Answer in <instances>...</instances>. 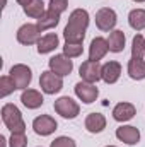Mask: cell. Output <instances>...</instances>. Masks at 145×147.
<instances>
[{"instance_id": "obj_1", "label": "cell", "mask_w": 145, "mask_h": 147, "mask_svg": "<svg viewBox=\"0 0 145 147\" xmlns=\"http://www.w3.org/2000/svg\"><path fill=\"white\" fill-rule=\"evenodd\" d=\"M89 12L85 9H75L68 16V24L63 29L65 43H84L85 31L89 26Z\"/></svg>"}, {"instance_id": "obj_2", "label": "cell", "mask_w": 145, "mask_h": 147, "mask_svg": "<svg viewBox=\"0 0 145 147\" xmlns=\"http://www.w3.org/2000/svg\"><path fill=\"white\" fill-rule=\"evenodd\" d=\"M2 121L10 134H26V121L22 120V113L15 105L7 103L2 106Z\"/></svg>"}, {"instance_id": "obj_3", "label": "cell", "mask_w": 145, "mask_h": 147, "mask_svg": "<svg viewBox=\"0 0 145 147\" xmlns=\"http://www.w3.org/2000/svg\"><path fill=\"white\" fill-rule=\"evenodd\" d=\"M53 108H55V111H56L62 118H65V120H73V118H77L79 113H80L79 103H77L75 99H72L70 96H62V98H58V99L53 103Z\"/></svg>"}, {"instance_id": "obj_4", "label": "cell", "mask_w": 145, "mask_h": 147, "mask_svg": "<svg viewBox=\"0 0 145 147\" xmlns=\"http://www.w3.org/2000/svg\"><path fill=\"white\" fill-rule=\"evenodd\" d=\"M9 75L12 77V80L15 82V87H17L19 91L29 89V84H31V80H33V70H31L28 65H24V63H15V65H12Z\"/></svg>"}, {"instance_id": "obj_5", "label": "cell", "mask_w": 145, "mask_h": 147, "mask_svg": "<svg viewBox=\"0 0 145 147\" xmlns=\"http://www.w3.org/2000/svg\"><path fill=\"white\" fill-rule=\"evenodd\" d=\"M39 87L44 94H56L63 89V77L51 70H44L39 77Z\"/></svg>"}, {"instance_id": "obj_6", "label": "cell", "mask_w": 145, "mask_h": 147, "mask_svg": "<svg viewBox=\"0 0 145 147\" xmlns=\"http://www.w3.org/2000/svg\"><path fill=\"white\" fill-rule=\"evenodd\" d=\"M116 22H118V16H116L114 9H111V7H103V9H99V10L96 12V26H97L99 31H104V33L109 31V33H111V31L114 29Z\"/></svg>"}, {"instance_id": "obj_7", "label": "cell", "mask_w": 145, "mask_h": 147, "mask_svg": "<svg viewBox=\"0 0 145 147\" xmlns=\"http://www.w3.org/2000/svg\"><path fill=\"white\" fill-rule=\"evenodd\" d=\"M17 41L24 46H31V45H38L39 38H41V31L38 28V24H31V22H26L22 24L19 29H17Z\"/></svg>"}, {"instance_id": "obj_8", "label": "cell", "mask_w": 145, "mask_h": 147, "mask_svg": "<svg viewBox=\"0 0 145 147\" xmlns=\"http://www.w3.org/2000/svg\"><path fill=\"white\" fill-rule=\"evenodd\" d=\"M48 67H50L51 72L58 74L60 77H67L73 70V62H72V58H68L67 55L60 53V55H53L48 60Z\"/></svg>"}, {"instance_id": "obj_9", "label": "cell", "mask_w": 145, "mask_h": 147, "mask_svg": "<svg viewBox=\"0 0 145 147\" xmlns=\"http://www.w3.org/2000/svg\"><path fill=\"white\" fill-rule=\"evenodd\" d=\"M56 128H58V123L50 115H39L33 120V130H34V134L41 135V137H48V135L55 134Z\"/></svg>"}, {"instance_id": "obj_10", "label": "cell", "mask_w": 145, "mask_h": 147, "mask_svg": "<svg viewBox=\"0 0 145 147\" xmlns=\"http://www.w3.org/2000/svg\"><path fill=\"white\" fill-rule=\"evenodd\" d=\"M73 91H75V96H77L84 105H92V103L97 99V96H99V89L96 87V84L84 82V80L77 82L75 87H73Z\"/></svg>"}, {"instance_id": "obj_11", "label": "cell", "mask_w": 145, "mask_h": 147, "mask_svg": "<svg viewBox=\"0 0 145 147\" xmlns=\"http://www.w3.org/2000/svg\"><path fill=\"white\" fill-rule=\"evenodd\" d=\"M101 69L103 65L99 62H94V60H85L80 69H79V75L84 82H91V84H96L97 80H103L101 79Z\"/></svg>"}, {"instance_id": "obj_12", "label": "cell", "mask_w": 145, "mask_h": 147, "mask_svg": "<svg viewBox=\"0 0 145 147\" xmlns=\"http://www.w3.org/2000/svg\"><path fill=\"white\" fill-rule=\"evenodd\" d=\"M116 139L126 146H135L140 142V130L133 125H121L116 128Z\"/></svg>"}, {"instance_id": "obj_13", "label": "cell", "mask_w": 145, "mask_h": 147, "mask_svg": "<svg viewBox=\"0 0 145 147\" xmlns=\"http://www.w3.org/2000/svg\"><path fill=\"white\" fill-rule=\"evenodd\" d=\"M108 51H109L108 39L103 36H96L91 41V46H89V60L99 62V60H103L106 57Z\"/></svg>"}, {"instance_id": "obj_14", "label": "cell", "mask_w": 145, "mask_h": 147, "mask_svg": "<svg viewBox=\"0 0 145 147\" xmlns=\"http://www.w3.org/2000/svg\"><path fill=\"white\" fill-rule=\"evenodd\" d=\"M121 77V63L116 60H109L101 69V79L106 84H116Z\"/></svg>"}, {"instance_id": "obj_15", "label": "cell", "mask_w": 145, "mask_h": 147, "mask_svg": "<svg viewBox=\"0 0 145 147\" xmlns=\"http://www.w3.org/2000/svg\"><path fill=\"white\" fill-rule=\"evenodd\" d=\"M113 118L119 123H125V121H130L135 115H137V108L135 105L128 103V101H123V103H118L114 108H113Z\"/></svg>"}, {"instance_id": "obj_16", "label": "cell", "mask_w": 145, "mask_h": 147, "mask_svg": "<svg viewBox=\"0 0 145 147\" xmlns=\"http://www.w3.org/2000/svg\"><path fill=\"white\" fill-rule=\"evenodd\" d=\"M106 116L103 113H89L85 116V121H84V127L89 134H101L104 132L106 128Z\"/></svg>"}, {"instance_id": "obj_17", "label": "cell", "mask_w": 145, "mask_h": 147, "mask_svg": "<svg viewBox=\"0 0 145 147\" xmlns=\"http://www.w3.org/2000/svg\"><path fill=\"white\" fill-rule=\"evenodd\" d=\"M21 103H22L28 110H38V108L43 106L44 98H43V94H41L38 89H26V91H22V94H21Z\"/></svg>"}, {"instance_id": "obj_18", "label": "cell", "mask_w": 145, "mask_h": 147, "mask_svg": "<svg viewBox=\"0 0 145 147\" xmlns=\"http://www.w3.org/2000/svg\"><path fill=\"white\" fill-rule=\"evenodd\" d=\"M58 45H60V39L56 36V33H48V34H44V36L39 38V41H38V53L39 55H46V53H51V51H55L56 48H58Z\"/></svg>"}, {"instance_id": "obj_19", "label": "cell", "mask_w": 145, "mask_h": 147, "mask_svg": "<svg viewBox=\"0 0 145 147\" xmlns=\"http://www.w3.org/2000/svg\"><path fill=\"white\" fill-rule=\"evenodd\" d=\"M36 24H38V28H39L41 33L43 31H48V29H55L60 24V14H56V12H53V10L48 9L36 21Z\"/></svg>"}, {"instance_id": "obj_20", "label": "cell", "mask_w": 145, "mask_h": 147, "mask_svg": "<svg viewBox=\"0 0 145 147\" xmlns=\"http://www.w3.org/2000/svg\"><path fill=\"white\" fill-rule=\"evenodd\" d=\"M108 45H109V51L113 53H121L125 50L126 45V36L121 29H113L108 36Z\"/></svg>"}, {"instance_id": "obj_21", "label": "cell", "mask_w": 145, "mask_h": 147, "mask_svg": "<svg viewBox=\"0 0 145 147\" xmlns=\"http://www.w3.org/2000/svg\"><path fill=\"white\" fill-rule=\"evenodd\" d=\"M126 72L130 75V79L133 80H144L145 79V60L144 58H130Z\"/></svg>"}, {"instance_id": "obj_22", "label": "cell", "mask_w": 145, "mask_h": 147, "mask_svg": "<svg viewBox=\"0 0 145 147\" xmlns=\"http://www.w3.org/2000/svg\"><path fill=\"white\" fill-rule=\"evenodd\" d=\"M128 24L135 31L145 29V9H133L128 14Z\"/></svg>"}, {"instance_id": "obj_23", "label": "cell", "mask_w": 145, "mask_h": 147, "mask_svg": "<svg viewBox=\"0 0 145 147\" xmlns=\"http://www.w3.org/2000/svg\"><path fill=\"white\" fill-rule=\"evenodd\" d=\"M24 14L28 16V17H33V19H39L46 10H44V2L43 0H33L29 5H26L24 9Z\"/></svg>"}, {"instance_id": "obj_24", "label": "cell", "mask_w": 145, "mask_h": 147, "mask_svg": "<svg viewBox=\"0 0 145 147\" xmlns=\"http://www.w3.org/2000/svg\"><path fill=\"white\" fill-rule=\"evenodd\" d=\"M132 57L133 58L145 57V38L142 34H135L132 39Z\"/></svg>"}, {"instance_id": "obj_25", "label": "cell", "mask_w": 145, "mask_h": 147, "mask_svg": "<svg viewBox=\"0 0 145 147\" xmlns=\"http://www.w3.org/2000/svg\"><path fill=\"white\" fill-rule=\"evenodd\" d=\"M14 91H17V87H15V82L12 80V77L10 75H2L0 77V98H7Z\"/></svg>"}, {"instance_id": "obj_26", "label": "cell", "mask_w": 145, "mask_h": 147, "mask_svg": "<svg viewBox=\"0 0 145 147\" xmlns=\"http://www.w3.org/2000/svg\"><path fill=\"white\" fill-rule=\"evenodd\" d=\"M82 53H84L82 43H65L63 45V55H67L68 58H77Z\"/></svg>"}, {"instance_id": "obj_27", "label": "cell", "mask_w": 145, "mask_h": 147, "mask_svg": "<svg viewBox=\"0 0 145 147\" xmlns=\"http://www.w3.org/2000/svg\"><path fill=\"white\" fill-rule=\"evenodd\" d=\"M9 147H28L26 134H12L9 139Z\"/></svg>"}, {"instance_id": "obj_28", "label": "cell", "mask_w": 145, "mask_h": 147, "mask_svg": "<svg viewBox=\"0 0 145 147\" xmlns=\"http://www.w3.org/2000/svg\"><path fill=\"white\" fill-rule=\"evenodd\" d=\"M48 9L62 16V14H63V12L68 9V0H50V3H48Z\"/></svg>"}, {"instance_id": "obj_29", "label": "cell", "mask_w": 145, "mask_h": 147, "mask_svg": "<svg viewBox=\"0 0 145 147\" xmlns=\"http://www.w3.org/2000/svg\"><path fill=\"white\" fill-rule=\"evenodd\" d=\"M50 147H77L75 144V140H73L72 137H67V135H62V137H56Z\"/></svg>"}, {"instance_id": "obj_30", "label": "cell", "mask_w": 145, "mask_h": 147, "mask_svg": "<svg viewBox=\"0 0 145 147\" xmlns=\"http://www.w3.org/2000/svg\"><path fill=\"white\" fill-rule=\"evenodd\" d=\"M15 2H17L19 5H22V9H24V7H26V5H29L33 0H15Z\"/></svg>"}, {"instance_id": "obj_31", "label": "cell", "mask_w": 145, "mask_h": 147, "mask_svg": "<svg viewBox=\"0 0 145 147\" xmlns=\"http://www.w3.org/2000/svg\"><path fill=\"white\" fill-rule=\"evenodd\" d=\"M133 2H137V3H144L145 0H133Z\"/></svg>"}, {"instance_id": "obj_32", "label": "cell", "mask_w": 145, "mask_h": 147, "mask_svg": "<svg viewBox=\"0 0 145 147\" xmlns=\"http://www.w3.org/2000/svg\"><path fill=\"white\" fill-rule=\"evenodd\" d=\"M106 147H118V146H106Z\"/></svg>"}]
</instances>
